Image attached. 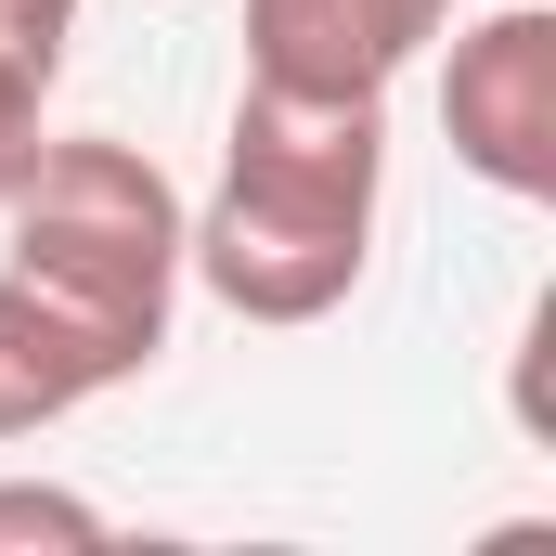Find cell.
Segmentation results:
<instances>
[{
    "instance_id": "2",
    "label": "cell",
    "mask_w": 556,
    "mask_h": 556,
    "mask_svg": "<svg viewBox=\"0 0 556 556\" xmlns=\"http://www.w3.org/2000/svg\"><path fill=\"white\" fill-rule=\"evenodd\" d=\"M0 273H26L52 311H78L117 376H142L168 350V311H181V181L142 155V142L104 130H39L26 181L0 194Z\"/></svg>"
},
{
    "instance_id": "8",
    "label": "cell",
    "mask_w": 556,
    "mask_h": 556,
    "mask_svg": "<svg viewBox=\"0 0 556 556\" xmlns=\"http://www.w3.org/2000/svg\"><path fill=\"white\" fill-rule=\"evenodd\" d=\"M65 39H78V0H0V52H13V65H39V78H52V65H65Z\"/></svg>"
},
{
    "instance_id": "7",
    "label": "cell",
    "mask_w": 556,
    "mask_h": 556,
    "mask_svg": "<svg viewBox=\"0 0 556 556\" xmlns=\"http://www.w3.org/2000/svg\"><path fill=\"white\" fill-rule=\"evenodd\" d=\"M39 104H52V78H39V65H13V52H0V194H13V181H26V155H39V130H52V117H39Z\"/></svg>"
},
{
    "instance_id": "4",
    "label": "cell",
    "mask_w": 556,
    "mask_h": 556,
    "mask_svg": "<svg viewBox=\"0 0 556 556\" xmlns=\"http://www.w3.org/2000/svg\"><path fill=\"white\" fill-rule=\"evenodd\" d=\"M453 26V0H247V78L285 91H376Z\"/></svg>"
},
{
    "instance_id": "1",
    "label": "cell",
    "mask_w": 556,
    "mask_h": 556,
    "mask_svg": "<svg viewBox=\"0 0 556 556\" xmlns=\"http://www.w3.org/2000/svg\"><path fill=\"white\" fill-rule=\"evenodd\" d=\"M376 207H389V104L247 78L220 194L181 207V285H207L247 324H324L376 260Z\"/></svg>"
},
{
    "instance_id": "5",
    "label": "cell",
    "mask_w": 556,
    "mask_h": 556,
    "mask_svg": "<svg viewBox=\"0 0 556 556\" xmlns=\"http://www.w3.org/2000/svg\"><path fill=\"white\" fill-rule=\"evenodd\" d=\"M104 389H130L117 350L78 311H52L26 273H0V440H39V427H65L78 402H104Z\"/></svg>"
},
{
    "instance_id": "6",
    "label": "cell",
    "mask_w": 556,
    "mask_h": 556,
    "mask_svg": "<svg viewBox=\"0 0 556 556\" xmlns=\"http://www.w3.org/2000/svg\"><path fill=\"white\" fill-rule=\"evenodd\" d=\"M0 544H104V505L39 492V479H0Z\"/></svg>"
},
{
    "instance_id": "3",
    "label": "cell",
    "mask_w": 556,
    "mask_h": 556,
    "mask_svg": "<svg viewBox=\"0 0 556 556\" xmlns=\"http://www.w3.org/2000/svg\"><path fill=\"white\" fill-rule=\"evenodd\" d=\"M440 130H453V168L492 181L505 207H544L556 194V13L544 0H505V13L453 26Z\"/></svg>"
}]
</instances>
